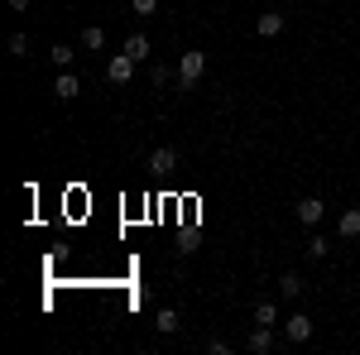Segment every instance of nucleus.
<instances>
[{"mask_svg":"<svg viewBox=\"0 0 360 355\" xmlns=\"http://www.w3.org/2000/svg\"><path fill=\"white\" fill-rule=\"evenodd\" d=\"M154 327L164 331V336H173V331L183 327V317H178V312H173V307H159V312H154Z\"/></svg>","mask_w":360,"mask_h":355,"instance_id":"12","label":"nucleus"},{"mask_svg":"<svg viewBox=\"0 0 360 355\" xmlns=\"http://www.w3.org/2000/svg\"><path fill=\"white\" fill-rule=\"evenodd\" d=\"M130 77H135V58H130V53H111V58H106V82L125 86Z\"/></svg>","mask_w":360,"mask_h":355,"instance_id":"2","label":"nucleus"},{"mask_svg":"<svg viewBox=\"0 0 360 355\" xmlns=\"http://www.w3.org/2000/svg\"><path fill=\"white\" fill-rule=\"evenodd\" d=\"M336 235H341V240H360V207H346V212L336 217Z\"/></svg>","mask_w":360,"mask_h":355,"instance_id":"5","label":"nucleus"},{"mask_svg":"<svg viewBox=\"0 0 360 355\" xmlns=\"http://www.w3.org/2000/svg\"><path fill=\"white\" fill-rule=\"evenodd\" d=\"M283 341H293V346L312 341V317H307V312H293V317H283Z\"/></svg>","mask_w":360,"mask_h":355,"instance_id":"3","label":"nucleus"},{"mask_svg":"<svg viewBox=\"0 0 360 355\" xmlns=\"http://www.w3.org/2000/svg\"><path fill=\"white\" fill-rule=\"evenodd\" d=\"M202 72H207V53L188 49V53L178 58V91H193V86L202 82Z\"/></svg>","mask_w":360,"mask_h":355,"instance_id":"1","label":"nucleus"},{"mask_svg":"<svg viewBox=\"0 0 360 355\" xmlns=\"http://www.w3.org/2000/svg\"><path fill=\"white\" fill-rule=\"evenodd\" d=\"M255 322H259V327H274V322H278V307L269 298H259V302H255Z\"/></svg>","mask_w":360,"mask_h":355,"instance_id":"13","label":"nucleus"},{"mask_svg":"<svg viewBox=\"0 0 360 355\" xmlns=\"http://www.w3.org/2000/svg\"><path fill=\"white\" fill-rule=\"evenodd\" d=\"M303 288H307V283L298 278V273H278V293H283V298H298Z\"/></svg>","mask_w":360,"mask_h":355,"instance_id":"14","label":"nucleus"},{"mask_svg":"<svg viewBox=\"0 0 360 355\" xmlns=\"http://www.w3.org/2000/svg\"><path fill=\"white\" fill-rule=\"evenodd\" d=\"M255 355H264V351H274V327H259L255 322V331H250V341H245Z\"/></svg>","mask_w":360,"mask_h":355,"instance_id":"8","label":"nucleus"},{"mask_svg":"<svg viewBox=\"0 0 360 355\" xmlns=\"http://www.w3.org/2000/svg\"><path fill=\"white\" fill-rule=\"evenodd\" d=\"M10 10H29V0H10Z\"/></svg>","mask_w":360,"mask_h":355,"instance_id":"21","label":"nucleus"},{"mask_svg":"<svg viewBox=\"0 0 360 355\" xmlns=\"http://www.w3.org/2000/svg\"><path fill=\"white\" fill-rule=\"evenodd\" d=\"M283 34V10H259V39H278Z\"/></svg>","mask_w":360,"mask_h":355,"instance_id":"7","label":"nucleus"},{"mask_svg":"<svg viewBox=\"0 0 360 355\" xmlns=\"http://www.w3.org/2000/svg\"><path fill=\"white\" fill-rule=\"evenodd\" d=\"M178 250H183V254H193V250H197V231H183V240H178Z\"/></svg>","mask_w":360,"mask_h":355,"instance_id":"20","label":"nucleus"},{"mask_svg":"<svg viewBox=\"0 0 360 355\" xmlns=\"http://www.w3.org/2000/svg\"><path fill=\"white\" fill-rule=\"evenodd\" d=\"M149 168H154V173H173V168H178V154H173V149H154V154H149Z\"/></svg>","mask_w":360,"mask_h":355,"instance_id":"9","label":"nucleus"},{"mask_svg":"<svg viewBox=\"0 0 360 355\" xmlns=\"http://www.w3.org/2000/svg\"><path fill=\"white\" fill-rule=\"evenodd\" d=\"M293 212H298V221H303V226H317V221L327 217V202H322V197H303Z\"/></svg>","mask_w":360,"mask_h":355,"instance_id":"4","label":"nucleus"},{"mask_svg":"<svg viewBox=\"0 0 360 355\" xmlns=\"http://www.w3.org/2000/svg\"><path fill=\"white\" fill-rule=\"evenodd\" d=\"M120 53H130V58H135V63H144V58L154 53V49H149V39H144V34H130V39H125V49H120Z\"/></svg>","mask_w":360,"mask_h":355,"instance_id":"11","label":"nucleus"},{"mask_svg":"<svg viewBox=\"0 0 360 355\" xmlns=\"http://www.w3.org/2000/svg\"><path fill=\"white\" fill-rule=\"evenodd\" d=\"M327 250H332L327 235H307V259H327Z\"/></svg>","mask_w":360,"mask_h":355,"instance_id":"16","label":"nucleus"},{"mask_svg":"<svg viewBox=\"0 0 360 355\" xmlns=\"http://www.w3.org/2000/svg\"><path fill=\"white\" fill-rule=\"evenodd\" d=\"M82 49H86V53H101V49H106V29H101V25H86L82 29Z\"/></svg>","mask_w":360,"mask_h":355,"instance_id":"10","label":"nucleus"},{"mask_svg":"<svg viewBox=\"0 0 360 355\" xmlns=\"http://www.w3.org/2000/svg\"><path fill=\"white\" fill-rule=\"evenodd\" d=\"M168 77H178V72H168L164 63H159V67H154V72H149V82H154V86H168Z\"/></svg>","mask_w":360,"mask_h":355,"instance_id":"18","label":"nucleus"},{"mask_svg":"<svg viewBox=\"0 0 360 355\" xmlns=\"http://www.w3.org/2000/svg\"><path fill=\"white\" fill-rule=\"evenodd\" d=\"M49 58H53V67H58V72H68V67H72V58H77V53H72L68 44H53V49H49Z\"/></svg>","mask_w":360,"mask_h":355,"instance_id":"15","label":"nucleus"},{"mask_svg":"<svg viewBox=\"0 0 360 355\" xmlns=\"http://www.w3.org/2000/svg\"><path fill=\"white\" fill-rule=\"evenodd\" d=\"M130 10H135V15H154V10H159V0H130Z\"/></svg>","mask_w":360,"mask_h":355,"instance_id":"19","label":"nucleus"},{"mask_svg":"<svg viewBox=\"0 0 360 355\" xmlns=\"http://www.w3.org/2000/svg\"><path fill=\"white\" fill-rule=\"evenodd\" d=\"M53 96H63V101H72V96H82V82H77V72L68 67V72H58L53 77Z\"/></svg>","mask_w":360,"mask_h":355,"instance_id":"6","label":"nucleus"},{"mask_svg":"<svg viewBox=\"0 0 360 355\" xmlns=\"http://www.w3.org/2000/svg\"><path fill=\"white\" fill-rule=\"evenodd\" d=\"M5 49H10L15 58H25L29 53V34H10V44H5Z\"/></svg>","mask_w":360,"mask_h":355,"instance_id":"17","label":"nucleus"}]
</instances>
